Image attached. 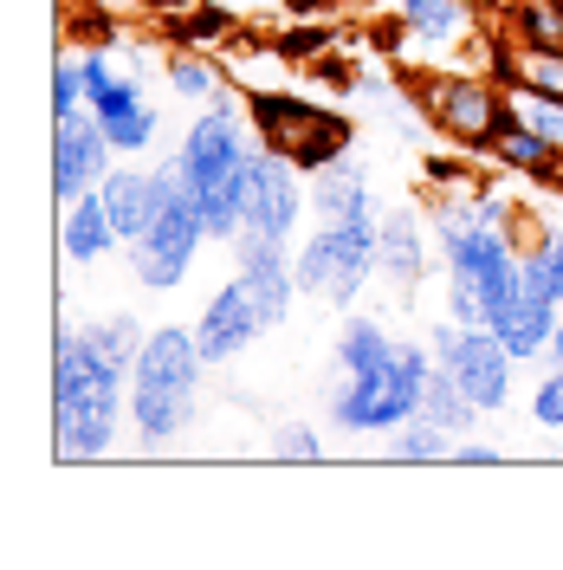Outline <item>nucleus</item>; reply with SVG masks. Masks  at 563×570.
Returning a JSON list of instances; mask_svg holds the SVG:
<instances>
[{
  "instance_id": "f257e3e1",
  "label": "nucleus",
  "mask_w": 563,
  "mask_h": 570,
  "mask_svg": "<svg viewBox=\"0 0 563 570\" xmlns=\"http://www.w3.org/2000/svg\"><path fill=\"white\" fill-rule=\"evenodd\" d=\"M330 422L344 434H395L422 415V383L434 370L427 337H395L383 318H344L330 351Z\"/></svg>"
},
{
  "instance_id": "f03ea898",
  "label": "nucleus",
  "mask_w": 563,
  "mask_h": 570,
  "mask_svg": "<svg viewBox=\"0 0 563 570\" xmlns=\"http://www.w3.org/2000/svg\"><path fill=\"white\" fill-rule=\"evenodd\" d=\"M130 415V363L110 356L85 324H59L52 344V454L59 461H105Z\"/></svg>"
},
{
  "instance_id": "7ed1b4c3",
  "label": "nucleus",
  "mask_w": 563,
  "mask_h": 570,
  "mask_svg": "<svg viewBox=\"0 0 563 570\" xmlns=\"http://www.w3.org/2000/svg\"><path fill=\"white\" fill-rule=\"evenodd\" d=\"M253 149H259V124H253V105L220 91L208 98V110L188 124L181 137V169L195 181V202L208 214V234L220 247H234L247 234V176H253Z\"/></svg>"
},
{
  "instance_id": "20e7f679",
  "label": "nucleus",
  "mask_w": 563,
  "mask_h": 570,
  "mask_svg": "<svg viewBox=\"0 0 563 570\" xmlns=\"http://www.w3.org/2000/svg\"><path fill=\"white\" fill-rule=\"evenodd\" d=\"M208 370L214 363L195 344V324H156L142 337L137 363H130V434H137V448H149V454L176 448L181 428L201 409Z\"/></svg>"
},
{
  "instance_id": "39448f33",
  "label": "nucleus",
  "mask_w": 563,
  "mask_h": 570,
  "mask_svg": "<svg viewBox=\"0 0 563 570\" xmlns=\"http://www.w3.org/2000/svg\"><path fill=\"white\" fill-rule=\"evenodd\" d=\"M292 273H298L305 298H324V305L350 312L369 292V279H383V208L350 214V220H317L292 247Z\"/></svg>"
},
{
  "instance_id": "423d86ee",
  "label": "nucleus",
  "mask_w": 563,
  "mask_h": 570,
  "mask_svg": "<svg viewBox=\"0 0 563 570\" xmlns=\"http://www.w3.org/2000/svg\"><path fill=\"white\" fill-rule=\"evenodd\" d=\"M156 176H162V202L149 214V227L130 240V279L142 292H176L195 273V259H201V247L214 234H208V214L195 202V181L181 169V156L156 163Z\"/></svg>"
},
{
  "instance_id": "0eeeda50",
  "label": "nucleus",
  "mask_w": 563,
  "mask_h": 570,
  "mask_svg": "<svg viewBox=\"0 0 563 570\" xmlns=\"http://www.w3.org/2000/svg\"><path fill=\"white\" fill-rule=\"evenodd\" d=\"M427 351L441 370H454V383L473 402L480 415H498L512 402V383H518V356L498 344L493 324H460V318H427Z\"/></svg>"
},
{
  "instance_id": "6e6552de",
  "label": "nucleus",
  "mask_w": 563,
  "mask_h": 570,
  "mask_svg": "<svg viewBox=\"0 0 563 570\" xmlns=\"http://www.w3.org/2000/svg\"><path fill=\"white\" fill-rule=\"evenodd\" d=\"M305 214H312V176H305L285 149H273V142L259 137L253 176H247V234L292 247L298 227H305Z\"/></svg>"
},
{
  "instance_id": "1a4fd4ad",
  "label": "nucleus",
  "mask_w": 563,
  "mask_h": 570,
  "mask_svg": "<svg viewBox=\"0 0 563 570\" xmlns=\"http://www.w3.org/2000/svg\"><path fill=\"white\" fill-rule=\"evenodd\" d=\"M253 124H259V137L285 149L305 176L324 169L330 156H344V137H350V124L337 117V110H317L305 98H279V91H266V98H253Z\"/></svg>"
},
{
  "instance_id": "9d476101",
  "label": "nucleus",
  "mask_w": 563,
  "mask_h": 570,
  "mask_svg": "<svg viewBox=\"0 0 563 570\" xmlns=\"http://www.w3.org/2000/svg\"><path fill=\"white\" fill-rule=\"evenodd\" d=\"M110 169H117V142L105 137L98 110L52 117V195H59V208L78 202V195H91Z\"/></svg>"
},
{
  "instance_id": "9b49d317",
  "label": "nucleus",
  "mask_w": 563,
  "mask_h": 570,
  "mask_svg": "<svg viewBox=\"0 0 563 570\" xmlns=\"http://www.w3.org/2000/svg\"><path fill=\"white\" fill-rule=\"evenodd\" d=\"M427 117L454 142L480 149V142H493L505 130V98H498L480 71H454V78H434L427 85Z\"/></svg>"
},
{
  "instance_id": "f8f14e48",
  "label": "nucleus",
  "mask_w": 563,
  "mask_h": 570,
  "mask_svg": "<svg viewBox=\"0 0 563 570\" xmlns=\"http://www.w3.org/2000/svg\"><path fill=\"white\" fill-rule=\"evenodd\" d=\"M259 337H266V312H259V298L247 292V279L234 273L227 285H214V298L201 305V318H195V344H201V356H208L214 370H227V363L247 356Z\"/></svg>"
},
{
  "instance_id": "ddd939ff",
  "label": "nucleus",
  "mask_w": 563,
  "mask_h": 570,
  "mask_svg": "<svg viewBox=\"0 0 563 570\" xmlns=\"http://www.w3.org/2000/svg\"><path fill=\"white\" fill-rule=\"evenodd\" d=\"M91 110H98V124H105V137L117 142V156H142V149H156V137H162V110L142 98V78L130 71H117L105 91L91 98Z\"/></svg>"
},
{
  "instance_id": "4468645a",
  "label": "nucleus",
  "mask_w": 563,
  "mask_h": 570,
  "mask_svg": "<svg viewBox=\"0 0 563 570\" xmlns=\"http://www.w3.org/2000/svg\"><path fill=\"white\" fill-rule=\"evenodd\" d=\"M427 214L422 208H388L383 214V279L388 292H402V298H415L434 273V253H427Z\"/></svg>"
},
{
  "instance_id": "2eb2a0df",
  "label": "nucleus",
  "mask_w": 563,
  "mask_h": 570,
  "mask_svg": "<svg viewBox=\"0 0 563 570\" xmlns=\"http://www.w3.org/2000/svg\"><path fill=\"white\" fill-rule=\"evenodd\" d=\"M557 318H563V305L525 273V279H518V292H512V305L498 312L493 331H498V344L518 356V363H531V356L551 351V337H557Z\"/></svg>"
},
{
  "instance_id": "dca6fc26",
  "label": "nucleus",
  "mask_w": 563,
  "mask_h": 570,
  "mask_svg": "<svg viewBox=\"0 0 563 570\" xmlns=\"http://www.w3.org/2000/svg\"><path fill=\"white\" fill-rule=\"evenodd\" d=\"M98 195H105L110 220H117V234H124V247H130L142 227H149L156 202H162V176H156V163H149V169H142V163H117V169L98 181Z\"/></svg>"
},
{
  "instance_id": "f3484780",
  "label": "nucleus",
  "mask_w": 563,
  "mask_h": 570,
  "mask_svg": "<svg viewBox=\"0 0 563 570\" xmlns=\"http://www.w3.org/2000/svg\"><path fill=\"white\" fill-rule=\"evenodd\" d=\"M110 247H124V234H117V220H110L105 195L91 188V195L66 202V214H59V253H66L71 266H98Z\"/></svg>"
},
{
  "instance_id": "a211bd4d",
  "label": "nucleus",
  "mask_w": 563,
  "mask_h": 570,
  "mask_svg": "<svg viewBox=\"0 0 563 570\" xmlns=\"http://www.w3.org/2000/svg\"><path fill=\"white\" fill-rule=\"evenodd\" d=\"M312 214H317V220L376 214V188H369V169H363L356 156H330L324 169H312Z\"/></svg>"
},
{
  "instance_id": "6ab92c4d",
  "label": "nucleus",
  "mask_w": 563,
  "mask_h": 570,
  "mask_svg": "<svg viewBox=\"0 0 563 570\" xmlns=\"http://www.w3.org/2000/svg\"><path fill=\"white\" fill-rule=\"evenodd\" d=\"M395 20H402V33L415 39L422 52H447L473 27L466 0H395Z\"/></svg>"
},
{
  "instance_id": "aec40b11",
  "label": "nucleus",
  "mask_w": 563,
  "mask_h": 570,
  "mask_svg": "<svg viewBox=\"0 0 563 570\" xmlns=\"http://www.w3.org/2000/svg\"><path fill=\"white\" fill-rule=\"evenodd\" d=\"M512 227H518V253H525V273L563 305V234H557V227H531L525 214H512Z\"/></svg>"
},
{
  "instance_id": "412c9836",
  "label": "nucleus",
  "mask_w": 563,
  "mask_h": 570,
  "mask_svg": "<svg viewBox=\"0 0 563 570\" xmlns=\"http://www.w3.org/2000/svg\"><path fill=\"white\" fill-rule=\"evenodd\" d=\"M422 415H427V422H441L447 434H466V428L480 422V402L454 383V370H441V363H434V370H427V383H422Z\"/></svg>"
},
{
  "instance_id": "4be33fe9",
  "label": "nucleus",
  "mask_w": 563,
  "mask_h": 570,
  "mask_svg": "<svg viewBox=\"0 0 563 570\" xmlns=\"http://www.w3.org/2000/svg\"><path fill=\"white\" fill-rule=\"evenodd\" d=\"M505 110H512V124H525L537 137L551 142L563 156V98H544V91H525V85H512L505 91Z\"/></svg>"
},
{
  "instance_id": "5701e85b",
  "label": "nucleus",
  "mask_w": 563,
  "mask_h": 570,
  "mask_svg": "<svg viewBox=\"0 0 563 570\" xmlns=\"http://www.w3.org/2000/svg\"><path fill=\"white\" fill-rule=\"evenodd\" d=\"M505 71H512V85H525V91L563 98V46H518Z\"/></svg>"
},
{
  "instance_id": "b1692460",
  "label": "nucleus",
  "mask_w": 563,
  "mask_h": 570,
  "mask_svg": "<svg viewBox=\"0 0 563 570\" xmlns=\"http://www.w3.org/2000/svg\"><path fill=\"white\" fill-rule=\"evenodd\" d=\"M388 454L395 461H454V434L441 422H427V415H415V422H402L388 434Z\"/></svg>"
},
{
  "instance_id": "393cba45",
  "label": "nucleus",
  "mask_w": 563,
  "mask_h": 570,
  "mask_svg": "<svg viewBox=\"0 0 563 570\" xmlns=\"http://www.w3.org/2000/svg\"><path fill=\"white\" fill-rule=\"evenodd\" d=\"M169 91L208 105V98H220V71H214L208 59H195V52H176V59H169Z\"/></svg>"
},
{
  "instance_id": "a878e982",
  "label": "nucleus",
  "mask_w": 563,
  "mask_h": 570,
  "mask_svg": "<svg viewBox=\"0 0 563 570\" xmlns=\"http://www.w3.org/2000/svg\"><path fill=\"white\" fill-rule=\"evenodd\" d=\"M266 454L273 461H324V434H317L312 422H279L273 428V441H266Z\"/></svg>"
},
{
  "instance_id": "bb28decb",
  "label": "nucleus",
  "mask_w": 563,
  "mask_h": 570,
  "mask_svg": "<svg viewBox=\"0 0 563 570\" xmlns=\"http://www.w3.org/2000/svg\"><path fill=\"white\" fill-rule=\"evenodd\" d=\"M531 422L544 428V434H563V363H551V370L537 376V390H531Z\"/></svg>"
},
{
  "instance_id": "cd10ccee",
  "label": "nucleus",
  "mask_w": 563,
  "mask_h": 570,
  "mask_svg": "<svg viewBox=\"0 0 563 570\" xmlns=\"http://www.w3.org/2000/svg\"><path fill=\"white\" fill-rule=\"evenodd\" d=\"M78 110H91V91L78 78V59H59L52 66V117H78Z\"/></svg>"
},
{
  "instance_id": "c85d7f7f",
  "label": "nucleus",
  "mask_w": 563,
  "mask_h": 570,
  "mask_svg": "<svg viewBox=\"0 0 563 570\" xmlns=\"http://www.w3.org/2000/svg\"><path fill=\"white\" fill-rule=\"evenodd\" d=\"M525 33H531V46H563V7L557 0L525 7Z\"/></svg>"
},
{
  "instance_id": "c756f323",
  "label": "nucleus",
  "mask_w": 563,
  "mask_h": 570,
  "mask_svg": "<svg viewBox=\"0 0 563 570\" xmlns=\"http://www.w3.org/2000/svg\"><path fill=\"white\" fill-rule=\"evenodd\" d=\"M454 461H466V466H498V461H505V448H493V441H454Z\"/></svg>"
},
{
  "instance_id": "7c9ffc66",
  "label": "nucleus",
  "mask_w": 563,
  "mask_h": 570,
  "mask_svg": "<svg viewBox=\"0 0 563 570\" xmlns=\"http://www.w3.org/2000/svg\"><path fill=\"white\" fill-rule=\"evenodd\" d=\"M551 363H563V318H557V337H551Z\"/></svg>"
}]
</instances>
